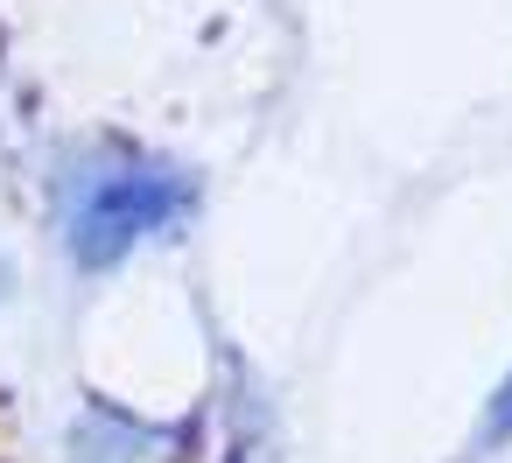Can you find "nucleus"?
Masks as SVG:
<instances>
[{
    "mask_svg": "<svg viewBox=\"0 0 512 463\" xmlns=\"http://www.w3.org/2000/svg\"><path fill=\"white\" fill-rule=\"evenodd\" d=\"M169 211H176V190H169L162 176H113V183L78 211V253H85V260H106V253L134 246L141 232H155Z\"/></svg>",
    "mask_w": 512,
    "mask_h": 463,
    "instance_id": "nucleus-1",
    "label": "nucleus"
}]
</instances>
